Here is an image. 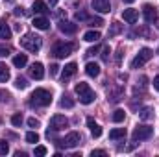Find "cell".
I'll return each instance as SVG.
<instances>
[{
  "instance_id": "cell-1",
  "label": "cell",
  "mask_w": 159,
  "mask_h": 157,
  "mask_svg": "<svg viewBox=\"0 0 159 157\" xmlns=\"http://www.w3.org/2000/svg\"><path fill=\"white\" fill-rule=\"evenodd\" d=\"M52 104V92L46 89H35L30 96V105H37V107H46Z\"/></svg>"
},
{
  "instance_id": "cell-12",
  "label": "cell",
  "mask_w": 159,
  "mask_h": 157,
  "mask_svg": "<svg viewBox=\"0 0 159 157\" xmlns=\"http://www.w3.org/2000/svg\"><path fill=\"white\" fill-rule=\"evenodd\" d=\"M30 76L34 79H43V76H44V67H43V63H34V65L30 67Z\"/></svg>"
},
{
  "instance_id": "cell-15",
  "label": "cell",
  "mask_w": 159,
  "mask_h": 157,
  "mask_svg": "<svg viewBox=\"0 0 159 157\" xmlns=\"http://www.w3.org/2000/svg\"><path fill=\"white\" fill-rule=\"evenodd\" d=\"M87 128L91 129L93 137H96V139H98V137L102 135V128H100V126H98V124H96V122H94L93 118H87Z\"/></svg>"
},
{
  "instance_id": "cell-29",
  "label": "cell",
  "mask_w": 159,
  "mask_h": 157,
  "mask_svg": "<svg viewBox=\"0 0 159 157\" xmlns=\"http://www.w3.org/2000/svg\"><path fill=\"white\" fill-rule=\"evenodd\" d=\"M124 117H126V113H124L122 109H117V111L113 113V122H122Z\"/></svg>"
},
{
  "instance_id": "cell-16",
  "label": "cell",
  "mask_w": 159,
  "mask_h": 157,
  "mask_svg": "<svg viewBox=\"0 0 159 157\" xmlns=\"http://www.w3.org/2000/svg\"><path fill=\"white\" fill-rule=\"evenodd\" d=\"M76 70H78L76 63H69V65H65V69H63V72H61V78H63V79L70 78V76H74V74H76Z\"/></svg>"
},
{
  "instance_id": "cell-23",
  "label": "cell",
  "mask_w": 159,
  "mask_h": 157,
  "mask_svg": "<svg viewBox=\"0 0 159 157\" xmlns=\"http://www.w3.org/2000/svg\"><path fill=\"white\" fill-rule=\"evenodd\" d=\"M34 11H35V13H46V11H48L46 2H43V0H35V2H34Z\"/></svg>"
},
{
  "instance_id": "cell-10",
  "label": "cell",
  "mask_w": 159,
  "mask_h": 157,
  "mask_svg": "<svg viewBox=\"0 0 159 157\" xmlns=\"http://www.w3.org/2000/svg\"><path fill=\"white\" fill-rule=\"evenodd\" d=\"M122 19H124L128 24H135V22L139 20V11L133 9V7H128V9L122 11Z\"/></svg>"
},
{
  "instance_id": "cell-35",
  "label": "cell",
  "mask_w": 159,
  "mask_h": 157,
  "mask_svg": "<svg viewBox=\"0 0 159 157\" xmlns=\"http://www.w3.org/2000/svg\"><path fill=\"white\" fill-rule=\"evenodd\" d=\"M35 155L37 157L46 155V148H44V146H37V148H35Z\"/></svg>"
},
{
  "instance_id": "cell-26",
  "label": "cell",
  "mask_w": 159,
  "mask_h": 157,
  "mask_svg": "<svg viewBox=\"0 0 159 157\" xmlns=\"http://www.w3.org/2000/svg\"><path fill=\"white\" fill-rule=\"evenodd\" d=\"M61 107H67V109H70V107H74V100L70 98V96H63V100H61Z\"/></svg>"
},
{
  "instance_id": "cell-5",
  "label": "cell",
  "mask_w": 159,
  "mask_h": 157,
  "mask_svg": "<svg viewBox=\"0 0 159 157\" xmlns=\"http://www.w3.org/2000/svg\"><path fill=\"white\" fill-rule=\"evenodd\" d=\"M152 56H154V52H152L150 48H143V50L131 59V69H139V67H143L146 61L152 59Z\"/></svg>"
},
{
  "instance_id": "cell-22",
  "label": "cell",
  "mask_w": 159,
  "mask_h": 157,
  "mask_svg": "<svg viewBox=\"0 0 159 157\" xmlns=\"http://www.w3.org/2000/svg\"><path fill=\"white\" fill-rule=\"evenodd\" d=\"M11 37V30H9V26L2 20L0 22V39H9Z\"/></svg>"
},
{
  "instance_id": "cell-30",
  "label": "cell",
  "mask_w": 159,
  "mask_h": 157,
  "mask_svg": "<svg viewBox=\"0 0 159 157\" xmlns=\"http://www.w3.org/2000/svg\"><path fill=\"white\" fill-rule=\"evenodd\" d=\"M15 87H17V89H26V87H28V81L19 76V78L15 79Z\"/></svg>"
},
{
  "instance_id": "cell-7",
  "label": "cell",
  "mask_w": 159,
  "mask_h": 157,
  "mask_svg": "<svg viewBox=\"0 0 159 157\" xmlns=\"http://www.w3.org/2000/svg\"><path fill=\"white\" fill-rule=\"evenodd\" d=\"M80 142H81V135H80L78 131H70V133L61 141V144H63L65 148H76V146H80Z\"/></svg>"
},
{
  "instance_id": "cell-37",
  "label": "cell",
  "mask_w": 159,
  "mask_h": 157,
  "mask_svg": "<svg viewBox=\"0 0 159 157\" xmlns=\"http://www.w3.org/2000/svg\"><path fill=\"white\" fill-rule=\"evenodd\" d=\"M91 155L93 157H104V155H107V154H106V150H93Z\"/></svg>"
},
{
  "instance_id": "cell-42",
  "label": "cell",
  "mask_w": 159,
  "mask_h": 157,
  "mask_svg": "<svg viewBox=\"0 0 159 157\" xmlns=\"http://www.w3.org/2000/svg\"><path fill=\"white\" fill-rule=\"evenodd\" d=\"M154 89H156V91H159V76H156V78H154Z\"/></svg>"
},
{
  "instance_id": "cell-21",
  "label": "cell",
  "mask_w": 159,
  "mask_h": 157,
  "mask_svg": "<svg viewBox=\"0 0 159 157\" xmlns=\"http://www.w3.org/2000/svg\"><path fill=\"white\" fill-rule=\"evenodd\" d=\"M139 118H141V120H150V118H154V107H143V109L139 111Z\"/></svg>"
},
{
  "instance_id": "cell-8",
  "label": "cell",
  "mask_w": 159,
  "mask_h": 157,
  "mask_svg": "<svg viewBox=\"0 0 159 157\" xmlns=\"http://www.w3.org/2000/svg\"><path fill=\"white\" fill-rule=\"evenodd\" d=\"M69 126V120L63 117V115H54V117L50 118V128H52V131H61V129H65Z\"/></svg>"
},
{
  "instance_id": "cell-33",
  "label": "cell",
  "mask_w": 159,
  "mask_h": 157,
  "mask_svg": "<svg viewBox=\"0 0 159 157\" xmlns=\"http://www.w3.org/2000/svg\"><path fill=\"white\" fill-rule=\"evenodd\" d=\"M109 54H111L109 46H104V50H102V59H104V61H107V59H109Z\"/></svg>"
},
{
  "instance_id": "cell-18",
  "label": "cell",
  "mask_w": 159,
  "mask_h": 157,
  "mask_svg": "<svg viewBox=\"0 0 159 157\" xmlns=\"http://www.w3.org/2000/svg\"><path fill=\"white\" fill-rule=\"evenodd\" d=\"M26 63H28V56H26V54H17V56L13 57V65H15L17 69H22Z\"/></svg>"
},
{
  "instance_id": "cell-11",
  "label": "cell",
  "mask_w": 159,
  "mask_h": 157,
  "mask_svg": "<svg viewBox=\"0 0 159 157\" xmlns=\"http://www.w3.org/2000/svg\"><path fill=\"white\" fill-rule=\"evenodd\" d=\"M93 9H96L98 13H109L111 4H109V0H93Z\"/></svg>"
},
{
  "instance_id": "cell-17",
  "label": "cell",
  "mask_w": 159,
  "mask_h": 157,
  "mask_svg": "<svg viewBox=\"0 0 159 157\" xmlns=\"http://www.w3.org/2000/svg\"><path fill=\"white\" fill-rule=\"evenodd\" d=\"M34 26H35L37 30H48V28H50V22H48L46 17H35V19H34Z\"/></svg>"
},
{
  "instance_id": "cell-46",
  "label": "cell",
  "mask_w": 159,
  "mask_h": 157,
  "mask_svg": "<svg viewBox=\"0 0 159 157\" xmlns=\"http://www.w3.org/2000/svg\"><path fill=\"white\" fill-rule=\"evenodd\" d=\"M124 2H128V4H131V2H135V0H124Z\"/></svg>"
},
{
  "instance_id": "cell-3",
  "label": "cell",
  "mask_w": 159,
  "mask_h": 157,
  "mask_svg": "<svg viewBox=\"0 0 159 157\" xmlns=\"http://www.w3.org/2000/svg\"><path fill=\"white\" fill-rule=\"evenodd\" d=\"M20 46L28 52H39L41 46H43V39L35 34H26L22 39H20Z\"/></svg>"
},
{
  "instance_id": "cell-40",
  "label": "cell",
  "mask_w": 159,
  "mask_h": 157,
  "mask_svg": "<svg viewBox=\"0 0 159 157\" xmlns=\"http://www.w3.org/2000/svg\"><path fill=\"white\" fill-rule=\"evenodd\" d=\"M59 72V67L57 65H50V76H57Z\"/></svg>"
},
{
  "instance_id": "cell-6",
  "label": "cell",
  "mask_w": 159,
  "mask_h": 157,
  "mask_svg": "<svg viewBox=\"0 0 159 157\" xmlns=\"http://www.w3.org/2000/svg\"><path fill=\"white\" fill-rule=\"evenodd\" d=\"M154 135V128L152 126H146V124H141V126H137L135 129H133V141L137 142V141H146V139H150Z\"/></svg>"
},
{
  "instance_id": "cell-19",
  "label": "cell",
  "mask_w": 159,
  "mask_h": 157,
  "mask_svg": "<svg viewBox=\"0 0 159 157\" xmlns=\"http://www.w3.org/2000/svg\"><path fill=\"white\" fill-rule=\"evenodd\" d=\"M124 137H126V129L124 128H115V129L109 131V139H113V141H119V139H124Z\"/></svg>"
},
{
  "instance_id": "cell-38",
  "label": "cell",
  "mask_w": 159,
  "mask_h": 157,
  "mask_svg": "<svg viewBox=\"0 0 159 157\" xmlns=\"http://www.w3.org/2000/svg\"><path fill=\"white\" fill-rule=\"evenodd\" d=\"M9 54V46H4V44H0V57H6Z\"/></svg>"
},
{
  "instance_id": "cell-44",
  "label": "cell",
  "mask_w": 159,
  "mask_h": 157,
  "mask_svg": "<svg viewBox=\"0 0 159 157\" xmlns=\"http://www.w3.org/2000/svg\"><path fill=\"white\" fill-rule=\"evenodd\" d=\"M96 52H98V46H94V48H91V50H89L87 54H91V56H93V54H96Z\"/></svg>"
},
{
  "instance_id": "cell-27",
  "label": "cell",
  "mask_w": 159,
  "mask_h": 157,
  "mask_svg": "<svg viewBox=\"0 0 159 157\" xmlns=\"http://www.w3.org/2000/svg\"><path fill=\"white\" fill-rule=\"evenodd\" d=\"M26 141L32 142V144H35V142H39V135H37L35 131H28V133H26Z\"/></svg>"
},
{
  "instance_id": "cell-24",
  "label": "cell",
  "mask_w": 159,
  "mask_h": 157,
  "mask_svg": "<svg viewBox=\"0 0 159 157\" xmlns=\"http://www.w3.org/2000/svg\"><path fill=\"white\" fill-rule=\"evenodd\" d=\"M7 79H9V69L4 63H0V83H4Z\"/></svg>"
},
{
  "instance_id": "cell-45",
  "label": "cell",
  "mask_w": 159,
  "mask_h": 157,
  "mask_svg": "<svg viewBox=\"0 0 159 157\" xmlns=\"http://www.w3.org/2000/svg\"><path fill=\"white\" fill-rule=\"evenodd\" d=\"M48 2H50V6H56V4H57L59 0H48Z\"/></svg>"
},
{
  "instance_id": "cell-28",
  "label": "cell",
  "mask_w": 159,
  "mask_h": 157,
  "mask_svg": "<svg viewBox=\"0 0 159 157\" xmlns=\"http://www.w3.org/2000/svg\"><path fill=\"white\" fill-rule=\"evenodd\" d=\"M87 22H89V26H93V28H100V26L104 24V20H102L100 17H96V19H87Z\"/></svg>"
},
{
  "instance_id": "cell-41",
  "label": "cell",
  "mask_w": 159,
  "mask_h": 157,
  "mask_svg": "<svg viewBox=\"0 0 159 157\" xmlns=\"http://www.w3.org/2000/svg\"><path fill=\"white\" fill-rule=\"evenodd\" d=\"M115 59H117V65H120V59H122V48L117 52V57H115Z\"/></svg>"
},
{
  "instance_id": "cell-36",
  "label": "cell",
  "mask_w": 159,
  "mask_h": 157,
  "mask_svg": "<svg viewBox=\"0 0 159 157\" xmlns=\"http://www.w3.org/2000/svg\"><path fill=\"white\" fill-rule=\"evenodd\" d=\"M87 19H89V15L85 11H78L76 13V20H87Z\"/></svg>"
},
{
  "instance_id": "cell-13",
  "label": "cell",
  "mask_w": 159,
  "mask_h": 157,
  "mask_svg": "<svg viewBox=\"0 0 159 157\" xmlns=\"http://www.w3.org/2000/svg\"><path fill=\"white\" fill-rule=\"evenodd\" d=\"M59 30H61L63 34H67V35H72V34H76L78 26H76L74 22H69V20H61V22H59Z\"/></svg>"
},
{
  "instance_id": "cell-20",
  "label": "cell",
  "mask_w": 159,
  "mask_h": 157,
  "mask_svg": "<svg viewBox=\"0 0 159 157\" xmlns=\"http://www.w3.org/2000/svg\"><path fill=\"white\" fill-rule=\"evenodd\" d=\"M83 39L87 41V43H98V41H100V32H96V30H89V32L83 35Z\"/></svg>"
},
{
  "instance_id": "cell-25",
  "label": "cell",
  "mask_w": 159,
  "mask_h": 157,
  "mask_svg": "<svg viewBox=\"0 0 159 157\" xmlns=\"http://www.w3.org/2000/svg\"><path fill=\"white\" fill-rule=\"evenodd\" d=\"M120 32H122V24H120V22H113V26H111V30L107 32V35H109V37H115Z\"/></svg>"
},
{
  "instance_id": "cell-47",
  "label": "cell",
  "mask_w": 159,
  "mask_h": 157,
  "mask_svg": "<svg viewBox=\"0 0 159 157\" xmlns=\"http://www.w3.org/2000/svg\"><path fill=\"white\" fill-rule=\"evenodd\" d=\"M6 2H15V0H6Z\"/></svg>"
},
{
  "instance_id": "cell-14",
  "label": "cell",
  "mask_w": 159,
  "mask_h": 157,
  "mask_svg": "<svg viewBox=\"0 0 159 157\" xmlns=\"http://www.w3.org/2000/svg\"><path fill=\"white\" fill-rule=\"evenodd\" d=\"M85 74L91 76V78H96L100 74V65L98 63H87L85 65Z\"/></svg>"
},
{
  "instance_id": "cell-9",
  "label": "cell",
  "mask_w": 159,
  "mask_h": 157,
  "mask_svg": "<svg viewBox=\"0 0 159 157\" xmlns=\"http://www.w3.org/2000/svg\"><path fill=\"white\" fill-rule=\"evenodd\" d=\"M143 15H144V20L150 22V24L157 20V9H156L152 4H144V6H143Z\"/></svg>"
},
{
  "instance_id": "cell-2",
  "label": "cell",
  "mask_w": 159,
  "mask_h": 157,
  "mask_svg": "<svg viewBox=\"0 0 159 157\" xmlns=\"http://www.w3.org/2000/svg\"><path fill=\"white\" fill-rule=\"evenodd\" d=\"M76 94H78L80 102H81V104H85V105H89V104H93V102L96 100L94 91H93L87 83H83V81H80L78 85H76Z\"/></svg>"
},
{
  "instance_id": "cell-32",
  "label": "cell",
  "mask_w": 159,
  "mask_h": 157,
  "mask_svg": "<svg viewBox=\"0 0 159 157\" xmlns=\"http://www.w3.org/2000/svg\"><path fill=\"white\" fill-rule=\"evenodd\" d=\"M11 124H13V126H17V128H19V126H20V124H22V117H20V115H19V113H17V115H13V117H11Z\"/></svg>"
},
{
  "instance_id": "cell-34",
  "label": "cell",
  "mask_w": 159,
  "mask_h": 157,
  "mask_svg": "<svg viewBox=\"0 0 159 157\" xmlns=\"http://www.w3.org/2000/svg\"><path fill=\"white\" fill-rule=\"evenodd\" d=\"M9 98H11V96H9V92H7V91H2V89H0V102H7Z\"/></svg>"
},
{
  "instance_id": "cell-43",
  "label": "cell",
  "mask_w": 159,
  "mask_h": 157,
  "mask_svg": "<svg viewBox=\"0 0 159 157\" xmlns=\"http://www.w3.org/2000/svg\"><path fill=\"white\" fill-rule=\"evenodd\" d=\"M22 9H24V7H15V15H22V13H24Z\"/></svg>"
},
{
  "instance_id": "cell-31",
  "label": "cell",
  "mask_w": 159,
  "mask_h": 157,
  "mask_svg": "<svg viewBox=\"0 0 159 157\" xmlns=\"http://www.w3.org/2000/svg\"><path fill=\"white\" fill-rule=\"evenodd\" d=\"M7 152H9V146H7V142L0 139V155H6Z\"/></svg>"
},
{
  "instance_id": "cell-48",
  "label": "cell",
  "mask_w": 159,
  "mask_h": 157,
  "mask_svg": "<svg viewBox=\"0 0 159 157\" xmlns=\"http://www.w3.org/2000/svg\"><path fill=\"white\" fill-rule=\"evenodd\" d=\"M157 26H159V22H157Z\"/></svg>"
},
{
  "instance_id": "cell-4",
  "label": "cell",
  "mask_w": 159,
  "mask_h": 157,
  "mask_svg": "<svg viewBox=\"0 0 159 157\" xmlns=\"http://www.w3.org/2000/svg\"><path fill=\"white\" fill-rule=\"evenodd\" d=\"M74 48H76L74 43H56V44L52 46V56L57 57V59H63V57L70 56Z\"/></svg>"
},
{
  "instance_id": "cell-39",
  "label": "cell",
  "mask_w": 159,
  "mask_h": 157,
  "mask_svg": "<svg viewBox=\"0 0 159 157\" xmlns=\"http://www.w3.org/2000/svg\"><path fill=\"white\" fill-rule=\"evenodd\" d=\"M28 126H30V128H39V120H37V118H28Z\"/></svg>"
}]
</instances>
